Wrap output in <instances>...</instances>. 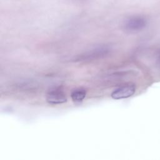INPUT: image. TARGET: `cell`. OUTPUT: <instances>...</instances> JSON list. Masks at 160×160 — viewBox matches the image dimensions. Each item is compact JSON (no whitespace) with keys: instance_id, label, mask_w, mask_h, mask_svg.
Returning <instances> with one entry per match:
<instances>
[{"instance_id":"7","label":"cell","mask_w":160,"mask_h":160,"mask_svg":"<svg viewBox=\"0 0 160 160\" xmlns=\"http://www.w3.org/2000/svg\"><path fill=\"white\" fill-rule=\"evenodd\" d=\"M74 1H84L86 0H74Z\"/></svg>"},{"instance_id":"1","label":"cell","mask_w":160,"mask_h":160,"mask_svg":"<svg viewBox=\"0 0 160 160\" xmlns=\"http://www.w3.org/2000/svg\"><path fill=\"white\" fill-rule=\"evenodd\" d=\"M147 26L146 19L140 15L132 16L127 18L123 22L122 28L128 32H137L144 29Z\"/></svg>"},{"instance_id":"6","label":"cell","mask_w":160,"mask_h":160,"mask_svg":"<svg viewBox=\"0 0 160 160\" xmlns=\"http://www.w3.org/2000/svg\"><path fill=\"white\" fill-rule=\"evenodd\" d=\"M158 62H159V63L160 64V54H159V56H158Z\"/></svg>"},{"instance_id":"2","label":"cell","mask_w":160,"mask_h":160,"mask_svg":"<svg viewBox=\"0 0 160 160\" xmlns=\"http://www.w3.org/2000/svg\"><path fill=\"white\" fill-rule=\"evenodd\" d=\"M111 48L108 46L102 45L96 46L81 54L76 58V59L79 61H90L102 58L109 54Z\"/></svg>"},{"instance_id":"4","label":"cell","mask_w":160,"mask_h":160,"mask_svg":"<svg viewBox=\"0 0 160 160\" xmlns=\"http://www.w3.org/2000/svg\"><path fill=\"white\" fill-rule=\"evenodd\" d=\"M46 101L51 104H59L67 101L66 93L59 88L52 89L47 93Z\"/></svg>"},{"instance_id":"3","label":"cell","mask_w":160,"mask_h":160,"mask_svg":"<svg viewBox=\"0 0 160 160\" xmlns=\"http://www.w3.org/2000/svg\"><path fill=\"white\" fill-rule=\"evenodd\" d=\"M136 86L134 83L129 82L122 84L115 89L111 94L114 99H121L132 96L136 92Z\"/></svg>"},{"instance_id":"5","label":"cell","mask_w":160,"mask_h":160,"mask_svg":"<svg viewBox=\"0 0 160 160\" xmlns=\"http://www.w3.org/2000/svg\"><path fill=\"white\" fill-rule=\"evenodd\" d=\"M86 91L84 88H76L73 89L71 92V98L73 102H80L85 98Z\"/></svg>"}]
</instances>
